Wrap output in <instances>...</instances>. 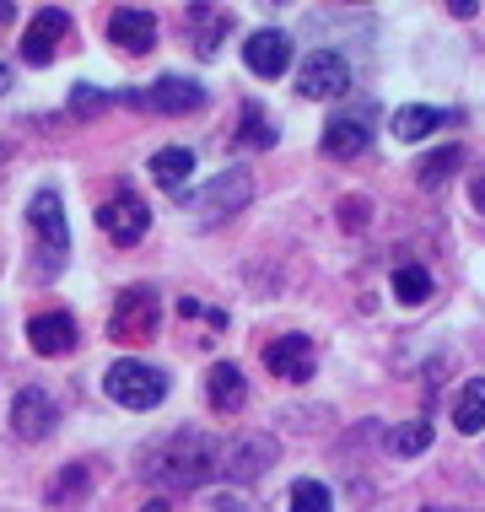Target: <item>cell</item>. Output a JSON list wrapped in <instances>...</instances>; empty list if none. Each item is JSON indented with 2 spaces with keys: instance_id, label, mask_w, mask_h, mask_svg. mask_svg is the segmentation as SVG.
<instances>
[{
  "instance_id": "6da1fadb",
  "label": "cell",
  "mask_w": 485,
  "mask_h": 512,
  "mask_svg": "<svg viewBox=\"0 0 485 512\" xmlns=\"http://www.w3.org/2000/svg\"><path fill=\"white\" fill-rule=\"evenodd\" d=\"M141 475L157 480L162 491H200L205 480L221 475V442L194 432V426H178V432L141 448Z\"/></svg>"
},
{
  "instance_id": "7a4b0ae2",
  "label": "cell",
  "mask_w": 485,
  "mask_h": 512,
  "mask_svg": "<svg viewBox=\"0 0 485 512\" xmlns=\"http://www.w3.org/2000/svg\"><path fill=\"white\" fill-rule=\"evenodd\" d=\"M27 227H33L38 243V275H60V265L71 259V221H65V205L54 189H38L33 205H27Z\"/></svg>"
},
{
  "instance_id": "3957f363",
  "label": "cell",
  "mask_w": 485,
  "mask_h": 512,
  "mask_svg": "<svg viewBox=\"0 0 485 512\" xmlns=\"http://www.w3.org/2000/svg\"><path fill=\"white\" fill-rule=\"evenodd\" d=\"M157 324H162V297L157 286H124L114 297V313H108V335L119 345H146L157 340Z\"/></svg>"
},
{
  "instance_id": "277c9868",
  "label": "cell",
  "mask_w": 485,
  "mask_h": 512,
  "mask_svg": "<svg viewBox=\"0 0 485 512\" xmlns=\"http://www.w3.org/2000/svg\"><path fill=\"white\" fill-rule=\"evenodd\" d=\"M103 389L124 410H157L162 399H168V372H157V367L135 362V356H124V362H114L103 372Z\"/></svg>"
},
{
  "instance_id": "5b68a950",
  "label": "cell",
  "mask_w": 485,
  "mask_h": 512,
  "mask_svg": "<svg viewBox=\"0 0 485 512\" xmlns=\"http://www.w3.org/2000/svg\"><path fill=\"white\" fill-rule=\"evenodd\" d=\"M248 195H254V178H248V168H227L221 178H211V184L200 189V195L189 200V211L211 227V221H227V216H238Z\"/></svg>"
},
{
  "instance_id": "8992f818",
  "label": "cell",
  "mask_w": 485,
  "mask_h": 512,
  "mask_svg": "<svg viewBox=\"0 0 485 512\" xmlns=\"http://www.w3.org/2000/svg\"><path fill=\"white\" fill-rule=\"evenodd\" d=\"M297 92L313 103H335L351 92V65H345V54L335 49H313L308 60H302V76H297Z\"/></svg>"
},
{
  "instance_id": "52a82bcc",
  "label": "cell",
  "mask_w": 485,
  "mask_h": 512,
  "mask_svg": "<svg viewBox=\"0 0 485 512\" xmlns=\"http://www.w3.org/2000/svg\"><path fill=\"white\" fill-rule=\"evenodd\" d=\"M97 227H103L119 248H130V243H141V238H146V227H151V205L135 195V189H119L114 200L97 205Z\"/></svg>"
},
{
  "instance_id": "ba28073f",
  "label": "cell",
  "mask_w": 485,
  "mask_h": 512,
  "mask_svg": "<svg viewBox=\"0 0 485 512\" xmlns=\"http://www.w3.org/2000/svg\"><path fill=\"white\" fill-rule=\"evenodd\" d=\"M114 103L157 108V114H194V108H205V87L194 76H157L151 92H119Z\"/></svg>"
},
{
  "instance_id": "9c48e42d",
  "label": "cell",
  "mask_w": 485,
  "mask_h": 512,
  "mask_svg": "<svg viewBox=\"0 0 485 512\" xmlns=\"http://www.w3.org/2000/svg\"><path fill=\"white\" fill-rule=\"evenodd\" d=\"M65 33H71V11L44 6L33 22H27V33H22V60H27V65H49Z\"/></svg>"
},
{
  "instance_id": "30bf717a",
  "label": "cell",
  "mask_w": 485,
  "mask_h": 512,
  "mask_svg": "<svg viewBox=\"0 0 485 512\" xmlns=\"http://www.w3.org/2000/svg\"><path fill=\"white\" fill-rule=\"evenodd\" d=\"M243 60L254 76H286L291 65V33H281V27H259V33L243 38Z\"/></svg>"
},
{
  "instance_id": "8fae6325",
  "label": "cell",
  "mask_w": 485,
  "mask_h": 512,
  "mask_svg": "<svg viewBox=\"0 0 485 512\" xmlns=\"http://www.w3.org/2000/svg\"><path fill=\"white\" fill-rule=\"evenodd\" d=\"M54 421H60V410H54V399L44 389H22L11 399V432L27 437V442H44L54 432Z\"/></svg>"
},
{
  "instance_id": "7c38bea8",
  "label": "cell",
  "mask_w": 485,
  "mask_h": 512,
  "mask_svg": "<svg viewBox=\"0 0 485 512\" xmlns=\"http://www.w3.org/2000/svg\"><path fill=\"white\" fill-rule=\"evenodd\" d=\"M265 367L286 383H308L313 378V340L308 335H275L265 345Z\"/></svg>"
},
{
  "instance_id": "4fadbf2b",
  "label": "cell",
  "mask_w": 485,
  "mask_h": 512,
  "mask_svg": "<svg viewBox=\"0 0 485 512\" xmlns=\"http://www.w3.org/2000/svg\"><path fill=\"white\" fill-rule=\"evenodd\" d=\"M108 44L124 49V54H146L157 44V17L141 6H119L114 17H108Z\"/></svg>"
},
{
  "instance_id": "5bb4252c",
  "label": "cell",
  "mask_w": 485,
  "mask_h": 512,
  "mask_svg": "<svg viewBox=\"0 0 485 512\" xmlns=\"http://www.w3.org/2000/svg\"><path fill=\"white\" fill-rule=\"evenodd\" d=\"M27 345H33L38 356H65L76 345V318L71 313H38V318H27Z\"/></svg>"
},
{
  "instance_id": "9a60e30c",
  "label": "cell",
  "mask_w": 485,
  "mask_h": 512,
  "mask_svg": "<svg viewBox=\"0 0 485 512\" xmlns=\"http://www.w3.org/2000/svg\"><path fill=\"white\" fill-rule=\"evenodd\" d=\"M270 459H275V442H265V437H238V442H227V448H221V475L254 480Z\"/></svg>"
},
{
  "instance_id": "2e32d148",
  "label": "cell",
  "mask_w": 485,
  "mask_h": 512,
  "mask_svg": "<svg viewBox=\"0 0 485 512\" xmlns=\"http://www.w3.org/2000/svg\"><path fill=\"white\" fill-rule=\"evenodd\" d=\"M367 146H372V119L367 114L329 119V130H324V151H329V157H362Z\"/></svg>"
},
{
  "instance_id": "e0dca14e",
  "label": "cell",
  "mask_w": 485,
  "mask_h": 512,
  "mask_svg": "<svg viewBox=\"0 0 485 512\" xmlns=\"http://www.w3.org/2000/svg\"><path fill=\"white\" fill-rule=\"evenodd\" d=\"M205 394H211V410L232 415V410H243L248 383H243V372L232 367V362H216V367H211V378H205Z\"/></svg>"
},
{
  "instance_id": "ac0fdd59",
  "label": "cell",
  "mask_w": 485,
  "mask_h": 512,
  "mask_svg": "<svg viewBox=\"0 0 485 512\" xmlns=\"http://www.w3.org/2000/svg\"><path fill=\"white\" fill-rule=\"evenodd\" d=\"M442 124H448V114H442V108H432V103H405V108L394 114V135H399V141H426V135L442 130Z\"/></svg>"
},
{
  "instance_id": "d6986e66",
  "label": "cell",
  "mask_w": 485,
  "mask_h": 512,
  "mask_svg": "<svg viewBox=\"0 0 485 512\" xmlns=\"http://www.w3.org/2000/svg\"><path fill=\"white\" fill-rule=\"evenodd\" d=\"M453 426H459L464 437L485 432V378H469L459 389V405H453Z\"/></svg>"
},
{
  "instance_id": "ffe728a7",
  "label": "cell",
  "mask_w": 485,
  "mask_h": 512,
  "mask_svg": "<svg viewBox=\"0 0 485 512\" xmlns=\"http://www.w3.org/2000/svg\"><path fill=\"white\" fill-rule=\"evenodd\" d=\"M189 173H194V151H184V146H162L157 157H151V178H157L162 189H178Z\"/></svg>"
},
{
  "instance_id": "44dd1931",
  "label": "cell",
  "mask_w": 485,
  "mask_h": 512,
  "mask_svg": "<svg viewBox=\"0 0 485 512\" xmlns=\"http://www.w3.org/2000/svg\"><path fill=\"white\" fill-rule=\"evenodd\" d=\"M189 22H194V49H200V54H216L221 33H227V11H216V6H189Z\"/></svg>"
},
{
  "instance_id": "7402d4cb",
  "label": "cell",
  "mask_w": 485,
  "mask_h": 512,
  "mask_svg": "<svg viewBox=\"0 0 485 512\" xmlns=\"http://www.w3.org/2000/svg\"><path fill=\"white\" fill-rule=\"evenodd\" d=\"M394 297L405 302V308H421V302L432 297V275H426L421 265H399L394 270Z\"/></svg>"
},
{
  "instance_id": "603a6c76",
  "label": "cell",
  "mask_w": 485,
  "mask_h": 512,
  "mask_svg": "<svg viewBox=\"0 0 485 512\" xmlns=\"http://www.w3.org/2000/svg\"><path fill=\"white\" fill-rule=\"evenodd\" d=\"M238 141H243V146H259V151L275 146V130H270V119H265V108H259V103H248V108H243Z\"/></svg>"
},
{
  "instance_id": "cb8c5ba5",
  "label": "cell",
  "mask_w": 485,
  "mask_h": 512,
  "mask_svg": "<svg viewBox=\"0 0 485 512\" xmlns=\"http://www.w3.org/2000/svg\"><path fill=\"white\" fill-rule=\"evenodd\" d=\"M291 512H335V496H329V486H318V480H297L291 486Z\"/></svg>"
},
{
  "instance_id": "d4e9b609",
  "label": "cell",
  "mask_w": 485,
  "mask_h": 512,
  "mask_svg": "<svg viewBox=\"0 0 485 512\" xmlns=\"http://www.w3.org/2000/svg\"><path fill=\"white\" fill-rule=\"evenodd\" d=\"M459 162H464V151H459V146H448V151H432V157L421 162V184H426V189H437L442 178H453V173H459Z\"/></svg>"
},
{
  "instance_id": "484cf974",
  "label": "cell",
  "mask_w": 485,
  "mask_h": 512,
  "mask_svg": "<svg viewBox=\"0 0 485 512\" xmlns=\"http://www.w3.org/2000/svg\"><path fill=\"white\" fill-rule=\"evenodd\" d=\"M388 448H394V453H426V448H432V426H426V421L399 426V432L388 437Z\"/></svg>"
},
{
  "instance_id": "4316f807",
  "label": "cell",
  "mask_w": 485,
  "mask_h": 512,
  "mask_svg": "<svg viewBox=\"0 0 485 512\" xmlns=\"http://www.w3.org/2000/svg\"><path fill=\"white\" fill-rule=\"evenodd\" d=\"M108 103H114V98H108V92H92V87H76V92H71V108H76V114H97V108H108Z\"/></svg>"
},
{
  "instance_id": "83f0119b",
  "label": "cell",
  "mask_w": 485,
  "mask_h": 512,
  "mask_svg": "<svg viewBox=\"0 0 485 512\" xmlns=\"http://www.w3.org/2000/svg\"><path fill=\"white\" fill-rule=\"evenodd\" d=\"M81 486H87V469H81V464H76V469H71V475H60V480H54V491H49V496H54V502H60V496H65V491H71V496H76Z\"/></svg>"
},
{
  "instance_id": "f1b7e54d",
  "label": "cell",
  "mask_w": 485,
  "mask_h": 512,
  "mask_svg": "<svg viewBox=\"0 0 485 512\" xmlns=\"http://www.w3.org/2000/svg\"><path fill=\"white\" fill-rule=\"evenodd\" d=\"M469 200H475V211H485V178H475V189H469Z\"/></svg>"
},
{
  "instance_id": "f546056e",
  "label": "cell",
  "mask_w": 485,
  "mask_h": 512,
  "mask_svg": "<svg viewBox=\"0 0 485 512\" xmlns=\"http://www.w3.org/2000/svg\"><path fill=\"white\" fill-rule=\"evenodd\" d=\"M141 512H178V507H168V502H162V496H151V502H146Z\"/></svg>"
},
{
  "instance_id": "4dcf8cb0",
  "label": "cell",
  "mask_w": 485,
  "mask_h": 512,
  "mask_svg": "<svg viewBox=\"0 0 485 512\" xmlns=\"http://www.w3.org/2000/svg\"><path fill=\"white\" fill-rule=\"evenodd\" d=\"M17 17V6H11V0H0V22H11Z\"/></svg>"
},
{
  "instance_id": "1f68e13d",
  "label": "cell",
  "mask_w": 485,
  "mask_h": 512,
  "mask_svg": "<svg viewBox=\"0 0 485 512\" xmlns=\"http://www.w3.org/2000/svg\"><path fill=\"white\" fill-rule=\"evenodd\" d=\"M11 87V71H6V65H0V92H6Z\"/></svg>"
},
{
  "instance_id": "d6a6232c",
  "label": "cell",
  "mask_w": 485,
  "mask_h": 512,
  "mask_svg": "<svg viewBox=\"0 0 485 512\" xmlns=\"http://www.w3.org/2000/svg\"><path fill=\"white\" fill-rule=\"evenodd\" d=\"M6 157H11V151H6V141H0V162H6Z\"/></svg>"
},
{
  "instance_id": "836d02e7",
  "label": "cell",
  "mask_w": 485,
  "mask_h": 512,
  "mask_svg": "<svg viewBox=\"0 0 485 512\" xmlns=\"http://www.w3.org/2000/svg\"><path fill=\"white\" fill-rule=\"evenodd\" d=\"M426 512H442V507H426Z\"/></svg>"
}]
</instances>
